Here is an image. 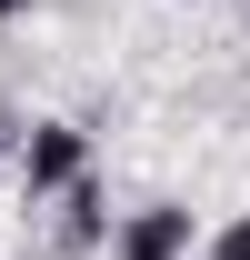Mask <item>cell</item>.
Wrapping results in <instances>:
<instances>
[{
  "mask_svg": "<svg viewBox=\"0 0 250 260\" xmlns=\"http://www.w3.org/2000/svg\"><path fill=\"white\" fill-rule=\"evenodd\" d=\"M200 260H250V220H230V230H210V250Z\"/></svg>",
  "mask_w": 250,
  "mask_h": 260,
  "instance_id": "obj_4",
  "label": "cell"
},
{
  "mask_svg": "<svg viewBox=\"0 0 250 260\" xmlns=\"http://www.w3.org/2000/svg\"><path fill=\"white\" fill-rule=\"evenodd\" d=\"M20 160V120H10V110H0V170Z\"/></svg>",
  "mask_w": 250,
  "mask_h": 260,
  "instance_id": "obj_5",
  "label": "cell"
},
{
  "mask_svg": "<svg viewBox=\"0 0 250 260\" xmlns=\"http://www.w3.org/2000/svg\"><path fill=\"white\" fill-rule=\"evenodd\" d=\"M10 170H20V190H30V200H70L80 180H90V130H80V120H30Z\"/></svg>",
  "mask_w": 250,
  "mask_h": 260,
  "instance_id": "obj_1",
  "label": "cell"
},
{
  "mask_svg": "<svg viewBox=\"0 0 250 260\" xmlns=\"http://www.w3.org/2000/svg\"><path fill=\"white\" fill-rule=\"evenodd\" d=\"M0 20H30V0H0Z\"/></svg>",
  "mask_w": 250,
  "mask_h": 260,
  "instance_id": "obj_6",
  "label": "cell"
},
{
  "mask_svg": "<svg viewBox=\"0 0 250 260\" xmlns=\"http://www.w3.org/2000/svg\"><path fill=\"white\" fill-rule=\"evenodd\" d=\"M110 230H120V220H110L100 180H80V190L60 200V250H70V260H90V250H110Z\"/></svg>",
  "mask_w": 250,
  "mask_h": 260,
  "instance_id": "obj_3",
  "label": "cell"
},
{
  "mask_svg": "<svg viewBox=\"0 0 250 260\" xmlns=\"http://www.w3.org/2000/svg\"><path fill=\"white\" fill-rule=\"evenodd\" d=\"M190 210L180 200H140V210H120V230H110V260H190Z\"/></svg>",
  "mask_w": 250,
  "mask_h": 260,
  "instance_id": "obj_2",
  "label": "cell"
}]
</instances>
